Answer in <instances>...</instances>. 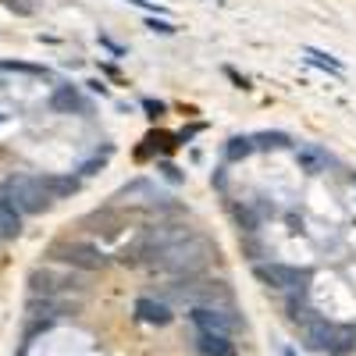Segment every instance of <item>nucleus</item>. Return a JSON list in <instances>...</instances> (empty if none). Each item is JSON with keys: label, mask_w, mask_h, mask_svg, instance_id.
I'll list each match as a JSON object with an SVG mask.
<instances>
[{"label": "nucleus", "mask_w": 356, "mask_h": 356, "mask_svg": "<svg viewBox=\"0 0 356 356\" xmlns=\"http://www.w3.org/2000/svg\"><path fill=\"white\" fill-rule=\"evenodd\" d=\"M257 278L275 289H303L310 282V271H300L289 264H257Z\"/></svg>", "instance_id": "7"}, {"label": "nucleus", "mask_w": 356, "mask_h": 356, "mask_svg": "<svg viewBox=\"0 0 356 356\" xmlns=\"http://www.w3.org/2000/svg\"><path fill=\"white\" fill-rule=\"evenodd\" d=\"M196 332H211V335H228L239 328V317H235V310H214V307H193L189 310Z\"/></svg>", "instance_id": "6"}, {"label": "nucleus", "mask_w": 356, "mask_h": 356, "mask_svg": "<svg viewBox=\"0 0 356 356\" xmlns=\"http://www.w3.org/2000/svg\"><path fill=\"white\" fill-rule=\"evenodd\" d=\"M146 29H150V33H161V36H171V33H178V29H175L171 22H164V18H146Z\"/></svg>", "instance_id": "20"}, {"label": "nucleus", "mask_w": 356, "mask_h": 356, "mask_svg": "<svg viewBox=\"0 0 356 356\" xmlns=\"http://www.w3.org/2000/svg\"><path fill=\"white\" fill-rule=\"evenodd\" d=\"M11 196H8V203L15 207V211H22V214H43L47 207L54 203L50 200V193H47V182H43V175L40 178H33V175H22V178H11Z\"/></svg>", "instance_id": "2"}, {"label": "nucleus", "mask_w": 356, "mask_h": 356, "mask_svg": "<svg viewBox=\"0 0 356 356\" xmlns=\"http://www.w3.org/2000/svg\"><path fill=\"white\" fill-rule=\"evenodd\" d=\"M18 232H22V218H18V211H15L8 200H0V243L18 239Z\"/></svg>", "instance_id": "13"}, {"label": "nucleus", "mask_w": 356, "mask_h": 356, "mask_svg": "<svg viewBox=\"0 0 356 356\" xmlns=\"http://www.w3.org/2000/svg\"><path fill=\"white\" fill-rule=\"evenodd\" d=\"M353 346H356V328H349V324H346V328H335L328 353H332V356H349Z\"/></svg>", "instance_id": "16"}, {"label": "nucleus", "mask_w": 356, "mask_h": 356, "mask_svg": "<svg viewBox=\"0 0 356 356\" xmlns=\"http://www.w3.org/2000/svg\"><path fill=\"white\" fill-rule=\"evenodd\" d=\"M296 161H300V168L307 171V175H321V171H328V154L321 150L317 143H303L300 150H296Z\"/></svg>", "instance_id": "12"}, {"label": "nucleus", "mask_w": 356, "mask_h": 356, "mask_svg": "<svg viewBox=\"0 0 356 356\" xmlns=\"http://www.w3.org/2000/svg\"><path fill=\"white\" fill-rule=\"evenodd\" d=\"M72 289H82L72 275H54L50 267H36L29 275V300H50V296H68Z\"/></svg>", "instance_id": "5"}, {"label": "nucleus", "mask_w": 356, "mask_h": 356, "mask_svg": "<svg viewBox=\"0 0 356 356\" xmlns=\"http://www.w3.org/2000/svg\"><path fill=\"white\" fill-rule=\"evenodd\" d=\"M136 317L146 321V324H157V328H164V324H171V307L154 300V296H143V300H136Z\"/></svg>", "instance_id": "8"}, {"label": "nucleus", "mask_w": 356, "mask_h": 356, "mask_svg": "<svg viewBox=\"0 0 356 356\" xmlns=\"http://www.w3.org/2000/svg\"><path fill=\"white\" fill-rule=\"evenodd\" d=\"M307 54V61L314 65V68H324V72H332V75H346V68H342V61H339V57H332V54H324V50H317V47H307L303 50Z\"/></svg>", "instance_id": "14"}, {"label": "nucleus", "mask_w": 356, "mask_h": 356, "mask_svg": "<svg viewBox=\"0 0 356 356\" xmlns=\"http://www.w3.org/2000/svg\"><path fill=\"white\" fill-rule=\"evenodd\" d=\"M89 232H97V235H118V228L125 225V218L114 211V207H104V211H93L86 221H82Z\"/></svg>", "instance_id": "10"}, {"label": "nucleus", "mask_w": 356, "mask_h": 356, "mask_svg": "<svg viewBox=\"0 0 356 356\" xmlns=\"http://www.w3.org/2000/svg\"><path fill=\"white\" fill-rule=\"evenodd\" d=\"M196 353H200V356H235V342H232L228 335L196 332Z\"/></svg>", "instance_id": "11"}, {"label": "nucleus", "mask_w": 356, "mask_h": 356, "mask_svg": "<svg viewBox=\"0 0 356 356\" xmlns=\"http://www.w3.org/2000/svg\"><path fill=\"white\" fill-rule=\"evenodd\" d=\"M43 182H47L50 200H61V196H68V193L79 189V178H61V175H43Z\"/></svg>", "instance_id": "18"}, {"label": "nucleus", "mask_w": 356, "mask_h": 356, "mask_svg": "<svg viewBox=\"0 0 356 356\" xmlns=\"http://www.w3.org/2000/svg\"><path fill=\"white\" fill-rule=\"evenodd\" d=\"M143 107L150 111V114H161V111H164V107H161V104H154V100H143Z\"/></svg>", "instance_id": "22"}, {"label": "nucleus", "mask_w": 356, "mask_h": 356, "mask_svg": "<svg viewBox=\"0 0 356 356\" xmlns=\"http://www.w3.org/2000/svg\"><path fill=\"white\" fill-rule=\"evenodd\" d=\"M211 257H218L214 243L207 239V235L193 232L189 239L175 243L171 250H164L161 257L150 260L154 271H164V275H175V278H196L207 264H211Z\"/></svg>", "instance_id": "1"}, {"label": "nucleus", "mask_w": 356, "mask_h": 356, "mask_svg": "<svg viewBox=\"0 0 356 356\" xmlns=\"http://www.w3.org/2000/svg\"><path fill=\"white\" fill-rule=\"evenodd\" d=\"M253 154V139L250 136H235V139H228V146H225V157L228 161H246Z\"/></svg>", "instance_id": "19"}, {"label": "nucleus", "mask_w": 356, "mask_h": 356, "mask_svg": "<svg viewBox=\"0 0 356 356\" xmlns=\"http://www.w3.org/2000/svg\"><path fill=\"white\" fill-rule=\"evenodd\" d=\"M129 4H136V8H146V11H150L154 18H157V15H168V8H164V4H157V0H129Z\"/></svg>", "instance_id": "21"}, {"label": "nucleus", "mask_w": 356, "mask_h": 356, "mask_svg": "<svg viewBox=\"0 0 356 356\" xmlns=\"http://www.w3.org/2000/svg\"><path fill=\"white\" fill-rule=\"evenodd\" d=\"M89 89H93V93H100V97H107V86H104V82H89Z\"/></svg>", "instance_id": "23"}, {"label": "nucleus", "mask_w": 356, "mask_h": 356, "mask_svg": "<svg viewBox=\"0 0 356 356\" xmlns=\"http://www.w3.org/2000/svg\"><path fill=\"white\" fill-rule=\"evenodd\" d=\"M250 139H253V150H285V146H292L285 132H257Z\"/></svg>", "instance_id": "17"}, {"label": "nucleus", "mask_w": 356, "mask_h": 356, "mask_svg": "<svg viewBox=\"0 0 356 356\" xmlns=\"http://www.w3.org/2000/svg\"><path fill=\"white\" fill-rule=\"evenodd\" d=\"M50 111H82V100L72 86H61V89H54V97H50Z\"/></svg>", "instance_id": "15"}, {"label": "nucleus", "mask_w": 356, "mask_h": 356, "mask_svg": "<svg viewBox=\"0 0 356 356\" xmlns=\"http://www.w3.org/2000/svg\"><path fill=\"white\" fill-rule=\"evenodd\" d=\"M47 257L61 260L68 267H79V271H104L107 267V257L93 246V243H82V239H61L47 250Z\"/></svg>", "instance_id": "3"}, {"label": "nucleus", "mask_w": 356, "mask_h": 356, "mask_svg": "<svg viewBox=\"0 0 356 356\" xmlns=\"http://www.w3.org/2000/svg\"><path fill=\"white\" fill-rule=\"evenodd\" d=\"M193 228L189 225H178V221H161V225H150L139 232V246H143V264H150L154 257H161L164 250H171L175 243L189 239Z\"/></svg>", "instance_id": "4"}, {"label": "nucleus", "mask_w": 356, "mask_h": 356, "mask_svg": "<svg viewBox=\"0 0 356 356\" xmlns=\"http://www.w3.org/2000/svg\"><path fill=\"white\" fill-rule=\"evenodd\" d=\"M332 335H335V324H328L324 317H310V321L303 324V339H307L310 349H324V353H328Z\"/></svg>", "instance_id": "9"}]
</instances>
